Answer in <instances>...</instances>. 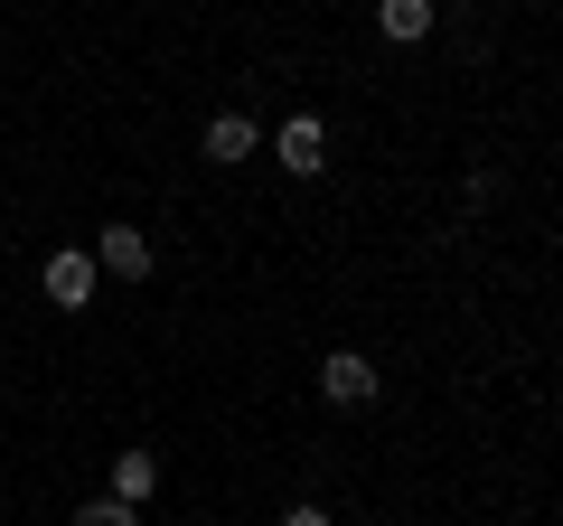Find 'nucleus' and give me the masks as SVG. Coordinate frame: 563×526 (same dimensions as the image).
Listing matches in <instances>:
<instances>
[{"mask_svg":"<svg viewBox=\"0 0 563 526\" xmlns=\"http://www.w3.org/2000/svg\"><path fill=\"white\" fill-rule=\"evenodd\" d=\"M85 254H95V273H113V283H151V273H161V244L141 235V226H95Z\"/></svg>","mask_w":563,"mask_h":526,"instance_id":"nucleus-1","label":"nucleus"},{"mask_svg":"<svg viewBox=\"0 0 563 526\" xmlns=\"http://www.w3.org/2000/svg\"><path fill=\"white\" fill-rule=\"evenodd\" d=\"M263 151H273L291 179H320V169H329V122L320 113H291L282 132H263Z\"/></svg>","mask_w":563,"mask_h":526,"instance_id":"nucleus-2","label":"nucleus"},{"mask_svg":"<svg viewBox=\"0 0 563 526\" xmlns=\"http://www.w3.org/2000/svg\"><path fill=\"white\" fill-rule=\"evenodd\" d=\"M376 358H366V348H329V358H320V395H329V405H347V414H357V405H376Z\"/></svg>","mask_w":563,"mask_h":526,"instance_id":"nucleus-3","label":"nucleus"},{"mask_svg":"<svg viewBox=\"0 0 563 526\" xmlns=\"http://www.w3.org/2000/svg\"><path fill=\"white\" fill-rule=\"evenodd\" d=\"M38 292L57 310H95V254H85V244H57V254L38 263Z\"/></svg>","mask_w":563,"mask_h":526,"instance_id":"nucleus-4","label":"nucleus"},{"mask_svg":"<svg viewBox=\"0 0 563 526\" xmlns=\"http://www.w3.org/2000/svg\"><path fill=\"white\" fill-rule=\"evenodd\" d=\"M198 151H207L217 169H244V161L263 151V122H254V113H217V122L198 132Z\"/></svg>","mask_w":563,"mask_h":526,"instance_id":"nucleus-5","label":"nucleus"},{"mask_svg":"<svg viewBox=\"0 0 563 526\" xmlns=\"http://www.w3.org/2000/svg\"><path fill=\"white\" fill-rule=\"evenodd\" d=\"M376 39L385 47H422L432 39V0H376Z\"/></svg>","mask_w":563,"mask_h":526,"instance_id":"nucleus-6","label":"nucleus"},{"mask_svg":"<svg viewBox=\"0 0 563 526\" xmlns=\"http://www.w3.org/2000/svg\"><path fill=\"white\" fill-rule=\"evenodd\" d=\"M151 489H161V451H113V498L141 507Z\"/></svg>","mask_w":563,"mask_h":526,"instance_id":"nucleus-7","label":"nucleus"},{"mask_svg":"<svg viewBox=\"0 0 563 526\" xmlns=\"http://www.w3.org/2000/svg\"><path fill=\"white\" fill-rule=\"evenodd\" d=\"M76 526H141V507H122V498H85Z\"/></svg>","mask_w":563,"mask_h":526,"instance_id":"nucleus-8","label":"nucleus"},{"mask_svg":"<svg viewBox=\"0 0 563 526\" xmlns=\"http://www.w3.org/2000/svg\"><path fill=\"white\" fill-rule=\"evenodd\" d=\"M273 526H329V507H320V498H301V507H282Z\"/></svg>","mask_w":563,"mask_h":526,"instance_id":"nucleus-9","label":"nucleus"}]
</instances>
